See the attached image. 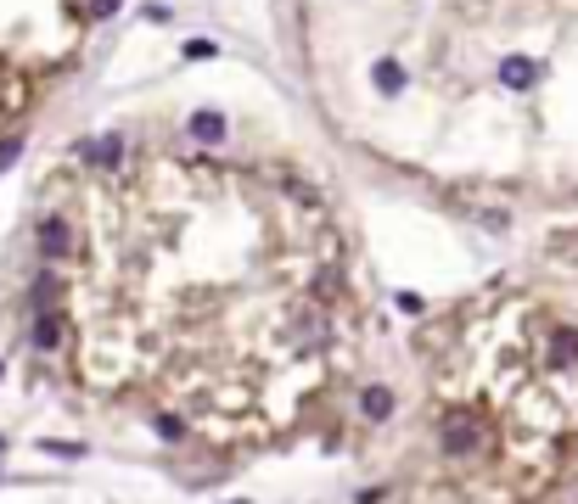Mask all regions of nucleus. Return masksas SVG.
<instances>
[{"label": "nucleus", "mask_w": 578, "mask_h": 504, "mask_svg": "<svg viewBox=\"0 0 578 504\" xmlns=\"http://www.w3.org/2000/svg\"><path fill=\"white\" fill-rule=\"evenodd\" d=\"M438 443L449 460H472L477 449H483V420H472V415H443L438 420Z\"/></svg>", "instance_id": "1"}, {"label": "nucleus", "mask_w": 578, "mask_h": 504, "mask_svg": "<svg viewBox=\"0 0 578 504\" xmlns=\"http://www.w3.org/2000/svg\"><path fill=\"white\" fill-rule=\"evenodd\" d=\"M500 79H505V90H528V84L539 79V62H528V56H505V62H500Z\"/></svg>", "instance_id": "2"}, {"label": "nucleus", "mask_w": 578, "mask_h": 504, "mask_svg": "<svg viewBox=\"0 0 578 504\" xmlns=\"http://www.w3.org/2000/svg\"><path fill=\"white\" fill-rule=\"evenodd\" d=\"M28 342H35L40 353H51V348H62V320H56L51 309H40V320H35V331H28Z\"/></svg>", "instance_id": "3"}, {"label": "nucleus", "mask_w": 578, "mask_h": 504, "mask_svg": "<svg viewBox=\"0 0 578 504\" xmlns=\"http://www.w3.org/2000/svg\"><path fill=\"white\" fill-rule=\"evenodd\" d=\"M360 415L365 420H388L394 415V387H365L360 392Z\"/></svg>", "instance_id": "4"}, {"label": "nucleus", "mask_w": 578, "mask_h": 504, "mask_svg": "<svg viewBox=\"0 0 578 504\" xmlns=\"http://www.w3.org/2000/svg\"><path fill=\"white\" fill-rule=\"evenodd\" d=\"M68 247H74V242H68V224H62V219H45V224H40V252H45V258H62Z\"/></svg>", "instance_id": "5"}, {"label": "nucleus", "mask_w": 578, "mask_h": 504, "mask_svg": "<svg viewBox=\"0 0 578 504\" xmlns=\"http://www.w3.org/2000/svg\"><path fill=\"white\" fill-rule=\"evenodd\" d=\"M371 84H376L382 95H399V90H404V67H399V62H388V56H382V62L371 67Z\"/></svg>", "instance_id": "6"}, {"label": "nucleus", "mask_w": 578, "mask_h": 504, "mask_svg": "<svg viewBox=\"0 0 578 504\" xmlns=\"http://www.w3.org/2000/svg\"><path fill=\"white\" fill-rule=\"evenodd\" d=\"M85 157H90V163H102V168H113V163L124 157V141H118V134H102V141H85Z\"/></svg>", "instance_id": "7"}, {"label": "nucleus", "mask_w": 578, "mask_h": 504, "mask_svg": "<svg viewBox=\"0 0 578 504\" xmlns=\"http://www.w3.org/2000/svg\"><path fill=\"white\" fill-rule=\"evenodd\" d=\"M191 134L208 141V146H219V141H224V118H219V113H191Z\"/></svg>", "instance_id": "8"}, {"label": "nucleus", "mask_w": 578, "mask_h": 504, "mask_svg": "<svg viewBox=\"0 0 578 504\" xmlns=\"http://www.w3.org/2000/svg\"><path fill=\"white\" fill-rule=\"evenodd\" d=\"M40 449H45V454H62V460H85V443H56V437H45Z\"/></svg>", "instance_id": "9"}, {"label": "nucleus", "mask_w": 578, "mask_h": 504, "mask_svg": "<svg viewBox=\"0 0 578 504\" xmlns=\"http://www.w3.org/2000/svg\"><path fill=\"white\" fill-rule=\"evenodd\" d=\"M185 56H191V62H208V56H219V45H214V40H191Z\"/></svg>", "instance_id": "10"}, {"label": "nucleus", "mask_w": 578, "mask_h": 504, "mask_svg": "<svg viewBox=\"0 0 578 504\" xmlns=\"http://www.w3.org/2000/svg\"><path fill=\"white\" fill-rule=\"evenodd\" d=\"M17 152H23L17 134H12V141H0V168H12V163H17Z\"/></svg>", "instance_id": "11"}, {"label": "nucleus", "mask_w": 578, "mask_h": 504, "mask_svg": "<svg viewBox=\"0 0 578 504\" xmlns=\"http://www.w3.org/2000/svg\"><path fill=\"white\" fill-rule=\"evenodd\" d=\"M124 6V0H90V17H113Z\"/></svg>", "instance_id": "12"}, {"label": "nucleus", "mask_w": 578, "mask_h": 504, "mask_svg": "<svg viewBox=\"0 0 578 504\" xmlns=\"http://www.w3.org/2000/svg\"><path fill=\"white\" fill-rule=\"evenodd\" d=\"M152 426H157V431H164V437H180V420H174V415H157Z\"/></svg>", "instance_id": "13"}, {"label": "nucleus", "mask_w": 578, "mask_h": 504, "mask_svg": "<svg viewBox=\"0 0 578 504\" xmlns=\"http://www.w3.org/2000/svg\"><path fill=\"white\" fill-rule=\"evenodd\" d=\"M0 454H6V437H0Z\"/></svg>", "instance_id": "14"}, {"label": "nucleus", "mask_w": 578, "mask_h": 504, "mask_svg": "<svg viewBox=\"0 0 578 504\" xmlns=\"http://www.w3.org/2000/svg\"><path fill=\"white\" fill-rule=\"evenodd\" d=\"M0 376H6V370H0Z\"/></svg>", "instance_id": "15"}]
</instances>
